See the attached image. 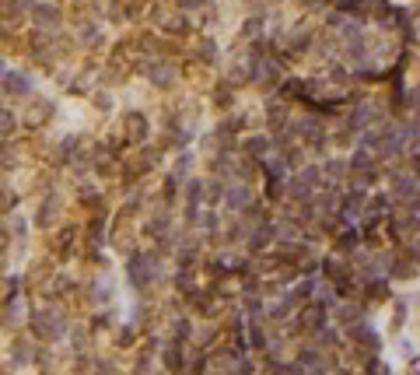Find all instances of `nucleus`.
Segmentation results:
<instances>
[{"instance_id":"1","label":"nucleus","mask_w":420,"mask_h":375,"mask_svg":"<svg viewBox=\"0 0 420 375\" xmlns=\"http://www.w3.org/2000/svg\"><path fill=\"white\" fill-rule=\"evenodd\" d=\"M7 88H11V91H28V81L21 74H11L7 77Z\"/></svg>"},{"instance_id":"2","label":"nucleus","mask_w":420,"mask_h":375,"mask_svg":"<svg viewBox=\"0 0 420 375\" xmlns=\"http://www.w3.org/2000/svg\"><path fill=\"white\" fill-rule=\"evenodd\" d=\"M0 130H11V116L7 112H0Z\"/></svg>"}]
</instances>
